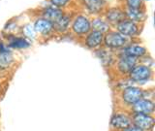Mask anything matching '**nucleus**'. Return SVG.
<instances>
[{
    "label": "nucleus",
    "instance_id": "nucleus-12",
    "mask_svg": "<svg viewBox=\"0 0 155 131\" xmlns=\"http://www.w3.org/2000/svg\"><path fill=\"white\" fill-rule=\"evenodd\" d=\"M36 33H39L40 35L48 36L53 32V23L44 18H37L33 25Z\"/></svg>",
    "mask_w": 155,
    "mask_h": 131
},
{
    "label": "nucleus",
    "instance_id": "nucleus-5",
    "mask_svg": "<svg viewBox=\"0 0 155 131\" xmlns=\"http://www.w3.org/2000/svg\"><path fill=\"white\" fill-rule=\"evenodd\" d=\"M72 31L78 36L86 35L89 31H91V22L88 18L82 15L76 16L72 22Z\"/></svg>",
    "mask_w": 155,
    "mask_h": 131
},
{
    "label": "nucleus",
    "instance_id": "nucleus-24",
    "mask_svg": "<svg viewBox=\"0 0 155 131\" xmlns=\"http://www.w3.org/2000/svg\"><path fill=\"white\" fill-rule=\"evenodd\" d=\"M70 1L71 0H51V3L52 6H54V7L62 8V7H65Z\"/></svg>",
    "mask_w": 155,
    "mask_h": 131
},
{
    "label": "nucleus",
    "instance_id": "nucleus-16",
    "mask_svg": "<svg viewBox=\"0 0 155 131\" xmlns=\"http://www.w3.org/2000/svg\"><path fill=\"white\" fill-rule=\"evenodd\" d=\"M125 17L126 18L130 19L136 23L138 22H143L147 16H145V13L143 11L142 9H131L127 8L125 10Z\"/></svg>",
    "mask_w": 155,
    "mask_h": 131
},
{
    "label": "nucleus",
    "instance_id": "nucleus-27",
    "mask_svg": "<svg viewBox=\"0 0 155 131\" xmlns=\"http://www.w3.org/2000/svg\"><path fill=\"white\" fill-rule=\"evenodd\" d=\"M0 89H1V84H0Z\"/></svg>",
    "mask_w": 155,
    "mask_h": 131
},
{
    "label": "nucleus",
    "instance_id": "nucleus-13",
    "mask_svg": "<svg viewBox=\"0 0 155 131\" xmlns=\"http://www.w3.org/2000/svg\"><path fill=\"white\" fill-rule=\"evenodd\" d=\"M124 18H126L125 12L120 8H111L106 12V21L109 24L116 25Z\"/></svg>",
    "mask_w": 155,
    "mask_h": 131
},
{
    "label": "nucleus",
    "instance_id": "nucleus-22",
    "mask_svg": "<svg viewBox=\"0 0 155 131\" xmlns=\"http://www.w3.org/2000/svg\"><path fill=\"white\" fill-rule=\"evenodd\" d=\"M22 33L26 39H35L37 34L33 25H31V24H25L22 27Z\"/></svg>",
    "mask_w": 155,
    "mask_h": 131
},
{
    "label": "nucleus",
    "instance_id": "nucleus-9",
    "mask_svg": "<svg viewBox=\"0 0 155 131\" xmlns=\"http://www.w3.org/2000/svg\"><path fill=\"white\" fill-rule=\"evenodd\" d=\"M131 111H132V113L152 115L155 111V104L152 99L142 98L131 106Z\"/></svg>",
    "mask_w": 155,
    "mask_h": 131
},
{
    "label": "nucleus",
    "instance_id": "nucleus-17",
    "mask_svg": "<svg viewBox=\"0 0 155 131\" xmlns=\"http://www.w3.org/2000/svg\"><path fill=\"white\" fill-rule=\"evenodd\" d=\"M31 45L28 39L25 37H15L12 36L9 39L8 47L11 49H17V50H22V49H27Z\"/></svg>",
    "mask_w": 155,
    "mask_h": 131
},
{
    "label": "nucleus",
    "instance_id": "nucleus-11",
    "mask_svg": "<svg viewBox=\"0 0 155 131\" xmlns=\"http://www.w3.org/2000/svg\"><path fill=\"white\" fill-rule=\"evenodd\" d=\"M122 51V55H126L129 56H132L139 59L140 57H144L147 55V49L143 46L140 45V44H130V45H126L123 49H121Z\"/></svg>",
    "mask_w": 155,
    "mask_h": 131
},
{
    "label": "nucleus",
    "instance_id": "nucleus-7",
    "mask_svg": "<svg viewBox=\"0 0 155 131\" xmlns=\"http://www.w3.org/2000/svg\"><path fill=\"white\" fill-rule=\"evenodd\" d=\"M138 64V59L135 57L121 55H119L117 61H116V69L121 75H128L131 70Z\"/></svg>",
    "mask_w": 155,
    "mask_h": 131
},
{
    "label": "nucleus",
    "instance_id": "nucleus-4",
    "mask_svg": "<svg viewBox=\"0 0 155 131\" xmlns=\"http://www.w3.org/2000/svg\"><path fill=\"white\" fill-rule=\"evenodd\" d=\"M131 119H132V124L143 131H151L155 125V119L151 115L132 113Z\"/></svg>",
    "mask_w": 155,
    "mask_h": 131
},
{
    "label": "nucleus",
    "instance_id": "nucleus-15",
    "mask_svg": "<svg viewBox=\"0 0 155 131\" xmlns=\"http://www.w3.org/2000/svg\"><path fill=\"white\" fill-rule=\"evenodd\" d=\"M84 8L91 14H98L105 6V0H82Z\"/></svg>",
    "mask_w": 155,
    "mask_h": 131
},
{
    "label": "nucleus",
    "instance_id": "nucleus-19",
    "mask_svg": "<svg viewBox=\"0 0 155 131\" xmlns=\"http://www.w3.org/2000/svg\"><path fill=\"white\" fill-rule=\"evenodd\" d=\"M14 63V56L11 51L0 52V72L8 70Z\"/></svg>",
    "mask_w": 155,
    "mask_h": 131
},
{
    "label": "nucleus",
    "instance_id": "nucleus-26",
    "mask_svg": "<svg viewBox=\"0 0 155 131\" xmlns=\"http://www.w3.org/2000/svg\"><path fill=\"white\" fill-rule=\"evenodd\" d=\"M144 1H150V0H144Z\"/></svg>",
    "mask_w": 155,
    "mask_h": 131
},
{
    "label": "nucleus",
    "instance_id": "nucleus-2",
    "mask_svg": "<svg viewBox=\"0 0 155 131\" xmlns=\"http://www.w3.org/2000/svg\"><path fill=\"white\" fill-rule=\"evenodd\" d=\"M153 72L150 66L145 64H137L128 74L132 82H144L152 78Z\"/></svg>",
    "mask_w": 155,
    "mask_h": 131
},
{
    "label": "nucleus",
    "instance_id": "nucleus-23",
    "mask_svg": "<svg viewBox=\"0 0 155 131\" xmlns=\"http://www.w3.org/2000/svg\"><path fill=\"white\" fill-rule=\"evenodd\" d=\"M143 0H126V6L131 9H142Z\"/></svg>",
    "mask_w": 155,
    "mask_h": 131
},
{
    "label": "nucleus",
    "instance_id": "nucleus-8",
    "mask_svg": "<svg viewBox=\"0 0 155 131\" xmlns=\"http://www.w3.org/2000/svg\"><path fill=\"white\" fill-rule=\"evenodd\" d=\"M132 125L131 115L126 113H115L110 119V126L115 130L122 131Z\"/></svg>",
    "mask_w": 155,
    "mask_h": 131
},
{
    "label": "nucleus",
    "instance_id": "nucleus-6",
    "mask_svg": "<svg viewBox=\"0 0 155 131\" xmlns=\"http://www.w3.org/2000/svg\"><path fill=\"white\" fill-rule=\"evenodd\" d=\"M116 31L126 38H131L137 36L140 33V27L138 23H136L128 18H124L118 24H116Z\"/></svg>",
    "mask_w": 155,
    "mask_h": 131
},
{
    "label": "nucleus",
    "instance_id": "nucleus-18",
    "mask_svg": "<svg viewBox=\"0 0 155 131\" xmlns=\"http://www.w3.org/2000/svg\"><path fill=\"white\" fill-rule=\"evenodd\" d=\"M71 24V16L63 14V16L53 23V30L59 33H64L68 30Z\"/></svg>",
    "mask_w": 155,
    "mask_h": 131
},
{
    "label": "nucleus",
    "instance_id": "nucleus-3",
    "mask_svg": "<svg viewBox=\"0 0 155 131\" xmlns=\"http://www.w3.org/2000/svg\"><path fill=\"white\" fill-rule=\"evenodd\" d=\"M120 97L125 105L132 106L140 99L143 98V90L138 86H130L122 89Z\"/></svg>",
    "mask_w": 155,
    "mask_h": 131
},
{
    "label": "nucleus",
    "instance_id": "nucleus-1",
    "mask_svg": "<svg viewBox=\"0 0 155 131\" xmlns=\"http://www.w3.org/2000/svg\"><path fill=\"white\" fill-rule=\"evenodd\" d=\"M103 44L109 50H121L127 45V38L117 31H108L104 34Z\"/></svg>",
    "mask_w": 155,
    "mask_h": 131
},
{
    "label": "nucleus",
    "instance_id": "nucleus-20",
    "mask_svg": "<svg viewBox=\"0 0 155 131\" xmlns=\"http://www.w3.org/2000/svg\"><path fill=\"white\" fill-rule=\"evenodd\" d=\"M90 22H91V29L92 30L98 31V32H101L103 34L110 31V24L108 23V22L105 21V19H103V18H96Z\"/></svg>",
    "mask_w": 155,
    "mask_h": 131
},
{
    "label": "nucleus",
    "instance_id": "nucleus-21",
    "mask_svg": "<svg viewBox=\"0 0 155 131\" xmlns=\"http://www.w3.org/2000/svg\"><path fill=\"white\" fill-rule=\"evenodd\" d=\"M97 55H98L99 58L102 60L104 65H110L111 63L114 62V56L110 52H107V51H104V50H100L98 52H97Z\"/></svg>",
    "mask_w": 155,
    "mask_h": 131
},
{
    "label": "nucleus",
    "instance_id": "nucleus-25",
    "mask_svg": "<svg viewBox=\"0 0 155 131\" xmlns=\"http://www.w3.org/2000/svg\"><path fill=\"white\" fill-rule=\"evenodd\" d=\"M122 131H143V130L140 129L139 127H137V126H135L134 124H132V125H130L129 127H127V128L122 130Z\"/></svg>",
    "mask_w": 155,
    "mask_h": 131
},
{
    "label": "nucleus",
    "instance_id": "nucleus-14",
    "mask_svg": "<svg viewBox=\"0 0 155 131\" xmlns=\"http://www.w3.org/2000/svg\"><path fill=\"white\" fill-rule=\"evenodd\" d=\"M63 14H64V12H63L60 8H57L54 6L46 7L42 12L43 18L48 19V21L51 22L52 23L57 22L58 19L63 16Z\"/></svg>",
    "mask_w": 155,
    "mask_h": 131
},
{
    "label": "nucleus",
    "instance_id": "nucleus-10",
    "mask_svg": "<svg viewBox=\"0 0 155 131\" xmlns=\"http://www.w3.org/2000/svg\"><path fill=\"white\" fill-rule=\"evenodd\" d=\"M103 41H104L103 33L92 30L86 34L84 45L88 49H90V50H95V49H98L102 46Z\"/></svg>",
    "mask_w": 155,
    "mask_h": 131
}]
</instances>
